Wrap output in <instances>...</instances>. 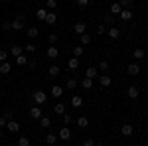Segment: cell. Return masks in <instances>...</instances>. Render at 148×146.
Instances as JSON below:
<instances>
[{"label": "cell", "mask_w": 148, "mask_h": 146, "mask_svg": "<svg viewBox=\"0 0 148 146\" xmlns=\"http://www.w3.org/2000/svg\"><path fill=\"white\" fill-rule=\"evenodd\" d=\"M24 24H26V16H18L16 20H12V30L20 32V30H24Z\"/></svg>", "instance_id": "6da1fadb"}, {"label": "cell", "mask_w": 148, "mask_h": 146, "mask_svg": "<svg viewBox=\"0 0 148 146\" xmlns=\"http://www.w3.org/2000/svg\"><path fill=\"white\" fill-rule=\"evenodd\" d=\"M46 101H47L46 91H42V89H40V91H36V93H34V103H36V105H44Z\"/></svg>", "instance_id": "7a4b0ae2"}, {"label": "cell", "mask_w": 148, "mask_h": 146, "mask_svg": "<svg viewBox=\"0 0 148 146\" xmlns=\"http://www.w3.org/2000/svg\"><path fill=\"white\" fill-rule=\"evenodd\" d=\"M57 138H61V140H69L71 138V130H69V126H61V130L57 132Z\"/></svg>", "instance_id": "3957f363"}, {"label": "cell", "mask_w": 148, "mask_h": 146, "mask_svg": "<svg viewBox=\"0 0 148 146\" xmlns=\"http://www.w3.org/2000/svg\"><path fill=\"white\" fill-rule=\"evenodd\" d=\"M107 36H109L111 40H119L121 30H119V28H114V26H111V28H107Z\"/></svg>", "instance_id": "277c9868"}, {"label": "cell", "mask_w": 148, "mask_h": 146, "mask_svg": "<svg viewBox=\"0 0 148 146\" xmlns=\"http://www.w3.org/2000/svg\"><path fill=\"white\" fill-rule=\"evenodd\" d=\"M99 83H101V87H111V83H113V79H111V75H107V73H103L101 77H99Z\"/></svg>", "instance_id": "5b68a950"}, {"label": "cell", "mask_w": 148, "mask_h": 146, "mask_svg": "<svg viewBox=\"0 0 148 146\" xmlns=\"http://www.w3.org/2000/svg\"><path fill=\"white\" fill-rule=\"evenodd\" d=\"M126 73H128V75H132V77L138 75V73H140V65H138V63H130V65L126 67Z\"/></svg>", "instance_id": "8992f818"}, {"label": "cell", "mask_w": 148, "mask_h": 146, "mask_svg": "<svg viewBox=\"0 0 148 146\" xmlns=\"http://www.w3.org/2000/svg\"><path fill=\"white\" fill-rule=\"evenodd\" d=\"M6 128H8L10 132H18V130H20V123L12 119V121H8V123H6Z\"/></svg>", "instance_id": "52a82bcc"}, {"label": "cell", "mask_w": 148, "mask_h": 146, "mask_svg": "<svg viewBox=\"0 0 148 146\" xmlns=\"http://www.w3.org/2000/svg\"><path fill=\"white\" fill-rule=\"evenodd\" d=\"M126 95H128V99H138V95H140V91H138V87H128L126 89Z\"/></svg>", "instance_id": "ba28073f"}, {"label": "cell", "mask_w": 148, "mask_h": 146, "mask_svg": "<svg viewBox=\"0 0 148 146\" xmlns=\"http://www.w3.org/2000/svg\"><path fill=\"white\" fill-rule=\"evenodd\" d=\"M26 34H28V38H30V40H36V38L40 36V30H38L36 26H30V28L26 30Z\"/></svg>", "instance_id": "9c48e42d"}, {"label": "cell", "mask_w": 148, "mask_h": 146, "mask_svg": "<svg viewBox=\"0 0 148 146\" xmlns=\"http://www.w3.org/2000/svg\"><path fill=\"white\" fill-rule=\"evenodd\" d=\"M97 75H99V69L97 67H87L85 69V77L87 79H95Z\"/></svg>", "instance_id": "30bf717a"}, {"label": "cell", "mask_w": 148, "mask_h": 146, "mask_svg": "<svg viewBox=\"0 0 148 146\" xmlns=\"http://www.w3.org/2000/svg\"><path fill=\"white\" fill-rule=\"evenodd\" d=\"M30 117L36 119V121H40V119H42V109H40V107H32V109H30Z\"/></svg>", "instance_id": "8fae6325"}, {"label": "cell", "mask_w": 148, "mask_h": 146, "mask_svg": "<svg viewBox=\"0 0 148 146\" xmlns=\"http://www.w3.org/2000/svg\"><path fill=\"white\" fill-rule=\"evenodd\" d=\"M125 22H128V20H132V10H128V8H123L121 10V14H119Z\"/></svg>", "instance_id": "7c38bea8"}, {"label": "cell", "mask_w": 148, "mask_h": 146, "mask_svg": "<svg viewBox=\"0 0 148 146\" xmlns=\"http://www.w3.org/2000/svg\"><path fill=\"white\" fill-rule=\"evenodd\" d=\"M61 95H63V87H61V85H53V87H51V97L59 99Z\"/></svg>", "instance_id": "4fadbf2b"}, {"label": "cell", "mask_w": 148, "mask_h": 146, "mask_svg": "<svg viewBox=\"0 0 148 146\" xmlns=\"http://www.w3.org/2000/svg\"><path fill=\"white\" fill-rule=\"evenodd\" d=\"M85 28H87V26H85V22H77L75 26H73V32L81 36V34H85Z\"/></svg>", "instance_id": "5bb4252c"}, {"label": "cell", "mask_w": 148, "mask_h": 146, "mask_svg": "<svg viewBox=\"0 0 148 146\" xmlns=\"http://www.w3.org/2000/svg\"><path fill=\"white\" fill-rule=\"evenodd\" d=\"M46 24H49V26H53V24L57 22V16H56V12H47V16H46V20H44Z\"/></svg>", "instance_id": "9a60e30c"}, {"label": "cell", "mask_w": 148, "mask_h": 146, "mask_svg": "<svg viewBox=\"0 0 148 146\" xmlns=\"http://www.w3.org/2000/svg\"><path fill=\"white\" fill-rule=\"evenodd\" d=\"M67 67L71 69V71H75V69L79 67V57H71V59L67 61Z\"/></svg>", "instance_id": "2e32d148"}, {"label": "cell", "mask_w": 148, "mask_h": 146, "mask_svg": "<svg viewBox=\"0 0 148 146\" xmlns=\"http://www.w3.org/2000/svg\"><path fill=\"white\" fill-rule=\"evenodd\" d=\"M46 56L49 57V59H56L57 56H59V51H57V47H53V45H51V47H47V51H46Z\"/></svg>", "instance_id": "e0dca14e"}, {"label": "cell", "mask_w": 148, "mask_h": 146, "mask_svg": "<svg viewBox=\"0 0 148 146\" xmlns=\"http://www.w3.org/2000/svg\"><path fill=\"white\" fill-rule=\"evenodd\" d=\"M75 123H77V126H79V128H87V126H89V119H87V117H79Z\"/></svg>", "instance_id": "ac0fdd59"}, {"label": "cell", "mask_w": 148, "mask_h": 146, "mask_svg": "<svg viewBox=\"0 0 148 146\" xmlns=\"http://www.w3.org/2000/svg\"><path fill=\"white\" fill-rule=\"evenodd\" d=\"M46 142H47L49 146H53V144L57 142V134H56V132H47V136H46Z\"/></svg>", "instance_id": "d6986e66"}, {"label": "cell", "mask_w": 148, "mask_h": 146, "mask_svg": "<svg viewBox=\"0 0 148 146\" xmlns=\"http://www.w3.org/2000/svg\"><path fill=\"white\" fill-rule=\"evenodd\" d=\"M10 53H12V56H14V57H18V56H22V53H24V47H22V45H12V49H10Z\"/></svg>", "instance_id": "ffe728a7"}, {"label": "cell", "mask_w": 148, "mask_h": 146, "mask_svg": "<svg viewBox=\"0 0 148 146\" xmlns=\"http://www.w3.org/2000/svg\"><path fill=\"white\" fill-rule=\"evenodd\" d=\"M46 16H47L46 8H38V10H36V18H38V20H42V22H44V20H46Z\"/></svg>", "instance_id": "44dd1931"}, {"label": "cell", "mask_w": 148, "mask_h": 146, "mask_svg": "<svg viewBox=\"0 0 148 146\" xmlns=\"http://www.w3.org/2000/svg\"><path fill=\"white\" fill-rule=\"evenodd\" d=\"M121 132L125 136H130L132 132H134V128H132V124H123V128H121Z\"/></svg>", "instance_id": "7402d4cb"}, {"label": "cell", "mask_w": 148, "mask_h": 146, "mask_svg": "<svg viewBox=\"0 0 148 146\" xmlns=\"http://www.w3.org/2000/svg\"><path fill=\"white\" fill-rule=\"evenodd\" d=\"M71 107H75V109H81V107H83V99L75 95V97L71 99Z\"/></svg>", "instance_id": "603a6c76"}, {"label": "cell", "mask_w": 148, "mask_h": 146, "mask_svg": "<svg viewBox=\"0 0 148 146\" xmlns=\"http://www.w3.org/2000/svg\"><path fill=\"white\" fill-rule=\"evenodd\" d=\"M81 87H83V89H93V79L83 77L81 79Z\"/></svg>", "instance_id": "cb8c5ba5"}, {"label": "cell", "mask_w": 148, "mask_h": 146, "mask_svg": "<svg viewBox=\"0 0 148 146\" xmlns=\"http://www.w3.org/2000/svg\"><path fill=\"white\" fill-rule=\"evenodd\" d=\"M10 69H12V65L8 63V61H4V63H0V73H2V75H6V73H10Z\"/></svg>", "instance_id": "d4e9b609"}, {"label": "cell", "mask_w": 148, "mask_h": 146, "mask_svg": "<svg viewBox=\"0 0 148 146\" xmlns=\"http://www.w3.org/2000/svg\"><path fill=\"white\" fill-rule=\"evenodd\" d=\"M53 111H56V114H65V105L57 103V105H53Z\"/></svg>", "instance_id": "484cf974"}, {"label": "cell", "mask_w": 148, "mask_h": 146, "mask_svg": "<svg viewBox=\"0 0 148 146\" xmlns=\"http://www.w3.org/2000/svg\"><path fill=\"white\" fill-rule=\"evenodd\" d=\"M121 10H123V8H121V4H119V2L111 4V14H113V16H119V14H121Z\"/></svg>", "instance_id": "4316f807"}, {"label": "cell", "mask_w": 148, "mask_h": 146, "mask_svg": "<svg viewBox=\"0 0 148 146\" xmlns=\"http://www.w3.org/2000/svg\"><path fill=\"white\" fill-rule=\"evenodd\" d=\"M28 59H30V57L26 56V53L18 56V57H16V65H26V63H28Z\"/></svg>", "instance_id": "83f0119b"}, {"label": "cell", "mask_w": 148, "mask_h": 146, "mask_svg": "<svg viewBox=\"0 0 148 146\" xmlns=\"http://www.w3.org/2000/svg\"><path fill=\"white\" fill-rule=\"evenodd\" d=\"M83 53H85V49H83V45H81V44L73 47V57H81Z\"/></svg>", "instance_id": "f1b7e54d"}, {"label": "cell", "mask_w": 148, "mask_h": 146, "mask_svg": "<svg viewBox=\"0 0 148 146\" xmlns=\"http://www.w3.org/2000/svg\"><path fill=\"white\" fill-rule=\"evenodd\" d=\"M144 56H146V53H144V49H142V47H136V49L132 51V57H134V59H142Z\"/></svg>", "instance_id": "f546056e"}, {"label": "cell", "mask_w": 148, "mask_h": 146, "mask_svg": "<svg viewBox=\"0 0 148 146\" xmlns=\"http://www.w3.org/2000/svg\"><path fill=\"white\" fill-rule=\"evenodd\" d=\"M77 85H79V81H77V79H67V83H65V87H67V89H77Z\"/></svg>", "instance_id": "4dcf8cb0"}, {"label": "cell", "mask_w": 148, "mask_h": 146, "mask_svg": "<svg viewBox=\"0 0 148 146\" xmlns=\"http://www.w3.org/2000/svg\"><path fill=\"white\" fill-rule=\"evenodd\" d=\"M47 75H49V77H57V75H59V67H57V65H51V67L47 69Z\"/></svg>", "instance_id": "1f68e13d"}, {"label": "cell", "mask_w": 148, "mask_h": 146, "mask_svg": "<svg viewBox=\"0 0 148 146\" xmlns=\"http://www.w3.org/2000/svg\"><path fill=\"white\" fill-rule=\"evenodd\" d=\"M89 44H91V36L87 34V32L81 34V45H89Z\"/></svg>", "instance_id": "d6a6232c"}, {"label": "cell", "mask_w": 148, "mask_h": 146, "mask_svg": "<svg viewBox=\"0 0 148 146\" xmlns=\"http://www.w3.org/2000/svg\"><path fill=\"white\" fill-rule=\"evenodd\" d=\"M18 146H30V138L28 136H20L18 138Z\"/></svg>", "instance_id": "836d02e7"}, {"label": "cell", "mask_w": 148, "mask_h": 146, "mask_svg": "<svg viewBox=\"0 0 148 146\" xmlns=\"http://www.w3.org/2000/svg\"><path fill=\"white\" fill-rule=\"evenodd\" d=\"M40 124H42L44 128H49V126H51V121H49L47 117H42V119H40Z\"/></svg>", "instance_id": "e575fe53"}, {"label": "cell", "mask_w": 148, "mask_h": 146, "mask_svg": "<svg viewBox=\"0 0 148 146\" xmlns=\"http://www.w3.org/2000/svg\"><path fill=\"white\" fill-rule=\"evenodd\" d=\"M24 51H26V53H34V51H36V45L34 44H26V45H24Z\"/></svg>", "instance_id": "d590c367"}, {"label": "cell", "mask_w": 148, "mask_h": 146, "mask_svg": "<svg viewBox=\"0 0 148 146\" xmlns=\"http://www.w3.org/2000/svg\"><path fill=\"white\" fill-rule=\"evenodd\" d=\"M99 71L107 73V71H109V61H101V63H99Z\"/></svg>", "instance_id": "8d00e7d4"}, {"label": "cell", "mask_w": 148, "mask_h": 146, "mask_svg": "<svg viewBox=\"0 0 148 146\" xmlns=\"http://www.w3.org/2000/svg\"><path fill=\"white\" fill-rule=\"evenodd\" d=\"M83 146H95V138H91V136H87V138L83 140Z\"/></svg>", "instance_id": "74e56055"}, {"label": "cell", "mask_w": 148, "mask_h": 146, "mask_svg": "<svg viewBox=\"0 0 148 146\" xmlns=\"http://www.w3.org/2000/svg\"><path fill=\"white\" fill-rule=\"evenodd\" d=\"M97 34H99V36L107 34V26H105V24H101V26H97Z\"/></svg>", "instance_id": "f35d334b"}, {"label": "cell", "mask_w": 148, "mask_h": 146, "mask_svg": "<svg viewBox=\"0 0 148 146\" xmlns=\"http://www.w3.org/2000/svg\"><path fill=\"white\" fill-rule=\"evenodd\" d=\"M69 123H73V117H71V114H67V112H65V114H63V124H65V126H67Z\"/></svg>", "instance_id": "ab89813d"}, {"label": "cell", "mask_w": 148, "mask_h": 146, "mask_svg": "<svg viewBox=\"0 0 148 146\" xmlns=\"http://www.w3.org/2000/svg\"><path fill=\"white\" fill-rule=\"evenodd\" d=\"M119 4H121V8H128L132 4V0H119Z\"/></svg>", "instance_id": "60d3db41"}, {"label": "cell", "mask_w": 148, "mask_h": 146, "mask_svg": "<svg viewBox=\"0 0 148 146\" xmlns=\"http://www.w3.org/2000/svg\"><path fill=\"white\" fill-rule=\"evenodd\" d=\"M6 59H8V53H6L4 49H0V63H4Z\"/></svg>", "instance_id": "b9f144b4"}, {"label": "cell", "mask_w": 148, "mask_h": 146, "mask_svg": "<svg viewBox=\"0 0 148 146\" xmlns=\"http://www.w3.org/2000/svg\"><path fill=\"white\" fill-rule=\"evenodd\" d=\"M2 30H4V32H10L12 30V22H4L2 24Z\"/></svg>", "instance_id": "7bdbcfd3"}, {"label": "cell", "mask_w": 148, "mask_h": 146, "mask_svg": "<svg viewBox=\"0 0 148 146\" xmlns=\"http://www.w3.org/2000/svg\"><path fill=\"white\" fill-rule=\"evenodd\" d=\"M56 6H57V0H47V8L49 10H53Z\"/></svg>", "instance_id": "ee69618b"}, {"label": "cell", "mask_w": 148, "mask_h": 146, "mask_svg": "<svg viewBox=\"0 0 148 146\" xmlns=\"http://www.w3.org/2000/svg\"><path fill=\"white\" fill-rule=\"evenodd\" d=\"M47 42H49V44H56V42H57V34H49Z\"/></svg>", "instance_id": "f6af8a7d"}, {"label": "cell", "mask_w": 148, "mask_h": 146, "mask_svg": "<svg viewBox=\"0 0 148 146\" xmlns=\"http://www.w3.org/2000/svg\"><path fill=\"white\" fill-rule=\"evenodd\" d=\"M75 2H77V6H81V8H85L89 4V0H75Z\"/></svg>", "instance_id": "bcb514c9"}, {"label": "cell", "mask_w": 148, "mask_h": 146, "mask_svg": "<svg viewBox=\"0 0 148 146\" xmlns=\"http://www.w3.org/2000/svg\"><path fill=\"white\" fill-rule=\"evenodd\" d=\"M6 123H8V121H6L4 117H0V128H2V126H6Z\"/></svg>", "instance_id": "7dc6e473"}, {"label": "cell", "mask_w": 148, "mask_h": 146, "mask_svg": "<svg viewBox=\"0 0 148 146\" xmlns=\"http://www.w3.org/2000/svg\"><path fill=\"white\" fill-rule=\"evenodd\" d=\"M28 65H30V67H36V59H34V57H32V59H28Z\"/></svg>", "instance_id": "c3c4849f"}, {"label": "cell", "mask_w": 148, "mask_h": 146, "mask_svg": "<svg viewBox=\"0 0 148 146\" xmlns=\"http://www.w3.org/2000/svg\"><path fill=\"white\" fill-rule=\"evenodd\" d=\"M95 146H103V142H95Z\"/></svg>", "instance_id": "681fc988"}, {"label": "cell", "mask_w": 148, "mask_h": 146, "mask_svg": "<svg viewBox=\"0 0 148 146\" xmlns=\"http://www.w3.org/2000/svg\"><path fill=\"white\" fill-rule=\"evenodd\" d=\"M0 138H2V128H0Z\"/></svg>", "instance_id": "f907efd6"}, {"label": "cell", "mask_w": 148, "mask_h": 146, "mask_svg": "<svg viewBox=\"0 0 148 146\" xmlns=\"http://www.w3.org/2000/svg\"><path fill=\"white\" fill-rule=\"evenodd\" d=\"M4 2H10V0H4Z\"/></svg>", "instance_id": "816d5d0a"}, {"label": "cell", "mask_w": 148, "mask_h": 146, "mask_svg": "<svg viewBox=\"0 0 148 146\" xmlns=\"http://www.w3.org/2000/svg\"><path fill=\"white\" fill-rule=\"evenodd\" d=\"M146 146H148V144H146Z\"/></svg>", "instance_id": "f5cc1de1"}]
</instances>
